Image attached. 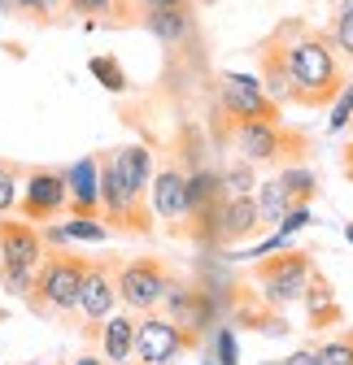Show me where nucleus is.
<instances>
[{
  "label": "nucleus",
  "mask_w": 353,
  "mask_h": 365,
  "mask_svg": "<svg viewBox=\"0 0 353 365\" xmlns=\"http://www.w3.org/2000/svg\"><path fill=\"white\" fill-rule=\"evenodd\" d=\"M87 70H92V78H101V87L126 91V74H122V66L114 57H92V61H87Z\"/></svg>",
  "instance_id": "nucleus-25"
},
{
  "label": "nucleus",
  "mask_w": 353,
  "mask_h": 365,
  "mask_svg": "<svg viewBox=\"0 0 353 365\" xmlns=\"http://www.w3.org/2000/svg\"><path fill=\"white\" fill-rule=\"evenodd\" d=\"M188 174L179 170V165H161V170H153V182H149V209H153V217H161V222H184L188 217Z\"/></svg>",
  "instance_id": "nucleus-12"
},
{
  "label": "nucleus",
  "mask_w": 353,
  "mask_h": 365,
  "mask_svg": "<svg viewBox=\"0 0 353 365\" xmlns=\"http://www.w3.org/2000/svg\"><path fill=\"white\" fill-rule=\"evenodd\" d=\"M192 5H197V9H214V5H218V0H192Z\"/></svg>",
  "instance_id": "nucleus-35"
},
{
  "label": "nucleus",
  "mask_w": 353,
  "mask_h": 365,
  "mask_svg": "<svg viewBox=\"0 0 353 365\" xmlns=\"http://www.w3.org/2000/svg\"><path fill=\"white\" fill-rule=\"evenodd\" d=\"M114 309H118L114 269L105 261H87V279H83V292H79V317L87 327H101Z\"/></svg>",
  "instance_id": "nucleus-11"
},
{
  "label": "nucleus",
  "mask_w": 353,
  "mask_h": 365,
  "mask_svg": "<svg viewBox=\"0 0 353 365\" xmlns=\"http://www.w3.org/2000/svg\"><path fill=\"white\" fill-rule=\"evenodd\" d=\"M83 279H87V261L70 248H53V252H44L39 269H35V309L44 313H79V292H83Z\"/></svg>",
  "instance_id": "nucleus-3"
},
{
  "label": "nucleus",
  "mask_w": 353,
  "mask_h": 365,
  "mask_svg": "<svg viewBox=\"0 0 353 365\" xmlns=\"http://www.w3.org/2000/svg\"><path fill=\"white\" fill-rule=\"evenodd\" d=\"M344 235H349V244H353V222H349V226H344Z\"/></svg>",
  "instance_id": "nucleus-36"
},
{
  "label": "nucleus",
  "mask_w": 353,
  "mask_h": 365,
  "mask_svg": "<svg viewBox=\"0 0 353 365\" xmlns=\"http://www.w3.org/2000/svg\"><path fill=\"white\" fill-rule=\"evenodd\" d=\"M96 344H101V356L109 365H131V356H136V313H109L101 331H96Z\"/></svg>",
  "instance_id": "nucleus-14"
},
{
  "label": "nucleus",
  "mask_w": 353,
  "mask_h": 365,
  "mask_svg": "<svg viewBox=\"0 0 353 365\" xmlns=\"http://www.w3.org/2000/svg\"><path fill=\"white\" fill-rule=\"evenodd\" d=\"M144 9H161V5H192V0H140Z\"/></svg>",
  "instance_id": "nucleus-33"
},
{
  "label": "nucleus",
  "mask_w": 353,
  "mask_h": 365,
  "mask_svg": "<svg viewBox=\"0 0 353 365\" xmlns=\"http://www.w3.org/2000/svg\"><path fill=\"white\" fill-rule=\"evenodd\" d=\"M114 157V165H118V174H122V182L131 192H140L144 200H149V182H153V153L144 148V144H126V148H118V153H109Z\"/></svg>",
  "instance_id": "nucleus-17"
},
{
  "label": "nucleus",
  "mask_w": 353,
  "mask_h": 365,
  "mask_svg": "<svg viewBox=\"0 0 353 365\" xmlns=\"http://www.w3.org/2000/svg\"><path fill=\"white\" fill-rule=\"evenodd\" d=\"M161 309H166V317H174V322L192 335L209 331V322H214V296H205L201 287H192L184 279H170V287L161 296Z\"/></svg>",
  "instance_id": "nucleus-10"
},
{
  "label": "nucleus",
  "mask_w": 353,
  "mask_h": 365,
  "mask_svg": "<svg viewBox=\"0 0 353 365\" xmlns=\"http://www.w3.org/2000/svg\"><path fill=\"white\" fill-rule=\"evenodd\" d=\"M349 122H353V78H344V87L336 91V101L327 105V130L340 135Z\"/></svg>",
  "instance_id": "nucleus-22"
},
{
  "label": "nucleus",
  "mask_w": 353,
  "mask_h": 365,
  "mask_svg": "<svg viewBox=\"0 0 353 365\" xmlns=\"http://www.w3.org/2000/svg\"><path fill=\"white\" fill-rule=\"evenodd\" d=\"M174 274L157 261V257H136V261H122L114 269V287H118V304H126L131 313H153L161 309V296L170 287Z\"/></svg>",
  "instance_id": "nucleus-6"
},
{
  "label": "nucleus",
  "mask_w": 353,
  "mask_h": 365,
  "mask_svg": "<svg viewBox=\"0 0 353 365\" xmlns=\"http://www.w3.org/2000/svg\"><path fill=\"white\" fill-rule=\"evenodd\" d=\"M332 5H353V0H332Z\"/></svg>",
  "instance_id": "nucleus-37"
},
{
  "label": "nucleus",
  "mask_w": 353,
  "mask_h": 365,
  "mask_svg": "<svg viewBox=\"0 0 353 365\" xmlns=\"http://www.w3.org/2000/svg\"><path fill=\"white\" fill-rule=\"evenodd\" d=\"M192 344H197V335L184 331L174 317H166L157 309L136 317V356H140V365H174Z\"/></svg>",
  "instance_id": "nucleus-7"
},
{
  "label": "nucleus",
  "mask_w": 353,
  "mask_h": 365,
  "mask_svg": "<svg viewBox=\"0 0 353 365\" xmlns=\"http://www.w3.org/2000/svg\"><path fill=\"white\" fill-rule=\"evenodd\" d=\"M70 365H109V361H105L101 352H83V356H74Z\"/></svg>",
  "instance_id": "nucleus-32"
},
{
  "label": "nucleus",
  "mask_w": 353,
  "mask_h": 365,
  "mask_svg": "<svg viewBox=\"0 0 353 365\" xmlns=\"http://www.w3.org/2000/svg\"><path fill=\"white\" fill-rule=\"evenodd\" d=\"M310 269H314V261L305 248H284V252H271L267 261L253 265V283L271 309H288V304H301Z\"/></svg>",
  "instance_id": "nucleus-5"
},
{
  "label": "nucleus",
  "mask_w": 353,
  "mask_h": 365,
  "mask_svg": "<svg viewBox=\"0 0 353 365\" xmlns=\"http://www.w3.org/2000/svg\"><path fill=\"white\" fill-rule=\"evenodd\" d=\"M61 226H66L70 244H105L109 240V222L101 213H70V222H61Z\"/></svg>",
  "instance_id": "nucleus-20"
},
{
  "label": "nucleus",
  "mask_w": 353,
  "mask_h": 365,
  "mask_svg": "<svg viewBox=\"0 0 353 365\" xmlns=\"http://www.w3.org/2000/svg\"><path fill=\"white\" fill-rule=\"evenodd\" d=\"M284 365H314V352H297V356H288Z\"/></svg>",
  "instance_id": "nucleus-34"
},
{
  "label": "nucleus",
  "mask_w": 353,
  "mask_h": 365,
  "mask_svg": "<svg viewBox=\"0 0 353 365\" xmlns=\"http://www.w3.org/2000/svg\"><path fill=\"white\" fill-rule=\"evenodd\" d=\"M301 309H305V322H310V331H327L340 322V300L327 283L323 269H310V283H305V296H301Z\"/></svg>",
  "instance_id": "nucleus-15"
},
{
  "label": "nucleus",
  "mask_w": 353,
  "mask_h": 365,
  "mask_svg": "<svg viewBox=\"0 0 353 365\" xmlns=\"http://www.w3.org/2000/svg\"><path fill=\"white\" fill-rule=\"evenodd\" d=\"M22 217L26 222H57V213L70 209V192H66V170H31L22 182Z\"/></svg>",
  "instance_id": "nucleus-9"
},
{
  "label": "nucleus",
  "mask_w": 353,
  "mask_h": 365,
  "mask_svg": "<svg viewBox=\"0 0 353 365\" xmlns=\"http://www.w3.org/2000/svg\"><path fill=\"white\" fill-rule=\"evenodd\" d=\"M70 213H101V157H79L66 170Z\"/></svg>",
  "instance_id": "nucleus-13"
},
{
  "label": "nucleus",
  "mask_w": 353,
  "mask_h": 365,
  "mask_svg": "<svg viewBox=\"0 0 353 365\" xmlns=\"http://www.w3.org/2000/svg\"><path fill=\"white\" fill-rule=\"evenodd\" d=\"M18 196H22V187H18V170L0 161V217H5V213L18 205Z\"/></svg>",
  "instance_id": "nucleus-27"
},
{
  "label": "nucleus",
  "mask_w": 353,
  "mask_h": 365,
  "mask_svg": "<svg viewBox=\"0 0 353 365\" xmlns=\"http://www.w3.org/2000/svg\"><path fill=\"white\" fill-rule=\"evenodd\" d=\"M114 5H118V0H66V9L79 14V18H101V14H109Z\"/></svg>",
  "instance_id": "nucleus-28"
},
{
  "label": "nucleus",
  "mask_w": 353,
  "mask_h": 365,
  "mask_svg": "<svg viewBox=\"0 0 353 365\" xmlns=\"http://www.w3.org/2000/svg\"><path fill=\"white\" fill-rule=\"evenodd\" d=\"M218 365H236V339H232V331H218Z\"/></svg>",
  "instance_id": "nucleus-30"
},
{
  "label": "nucleus",
  "mask_w": 353,
  "mask_h": 365,
  "mask_svg": "<svg viewBox=\"0 0 353 365\" xmlns=\"http://www.w3.org/2000/svg\"><path fill=\"white\" fill-rule=\"evenodd\" d=\"M253 170H257V165H249V161L223 170V196H249V192H253Z\"/></svg>",
  "instance_id": "nucleus-26"
},
{
  "label": "nucleus",
  "mask_w": 353,
  "mask_h": 365,
  "mask_svg": "<svg viewBox=\"0 0 353 365\" xmlns=\"http://www.w3.org/2000/svg\"><path fill=\"white\" fill-rule=\"evenodd\" d=\"M257 61H262V87H267L279 105L292 101V78H288V70H284V61H279V53L271 48V43H262Z\"/></svg>",
  "instance_id": "nucleus-18"
},
{
  "label": "nucleus",
  "mask_w": 353,
  "mask_h": 365,
  "mask_svg": "<svg viewBox=\"0 0 353 365\" xmlns=\"http://www.w3.org/2000/svg\"><path fill=\"white\" fill-rule=\"evenodd\" d=\"M232 144H236L240 161H249V165H271V161H288V157L310 153L305 135H297V130H288L284 122H271V118L232 122Z\"/></svg>",
  "instance_id": "nucleus-4"
},
{
  "label": "nucleus",
  "mask_w": 353,
  "mask_h": 365,
  "mask_svg": "<svg viewBox=\"0 0 353 365\" xmlns=\"http://www.w3.org/2000/svg\"><path fill=\"white\" fill-rule=\"evenodd\" d=\"M279 182H284V192H288L292 205H310V196L319 192L314 174L305 170V165H288V170H279Z\"/></svg>",
  "instance_id": "nucleus-21"
},
{
  "label": "nucleus",
  "mask_w": 353,
  "mask_h": 365,
  "mask_svg": "<svg viewBox=\"0 0 353 365\" xmlns=\"http://www.w3.org/2000/svg\"><path fill=\"white\" fill-rule=\"evenodd\" d=\"M257 196V213H262V226H275V222H284V213L292 209V200H288V192H284V182L279 178H271V182H262V187H253Z\"/></svg>",
  "instance_id": "nucleus-19"
},
{
  "label": "nucleus",
  "mask_w": 353,
  "mask_h": 365,
  "mask_svg": "<svg viewBox=\"0 0 353 365\" xmlns=\"http://www.w3.org/2000/svg\"><path fill=\"white\" fill-rule=\"evenodd\" d=\"M218 109H223L232 122H253V118L279 122V101L253 74H236V70L218 78Z\"/></svg>",
  "instance_id": "nucleus-8"
},
{
  "label": "nucleus",
  "mask_w": 353,
  "mask_h": 365,
  "mask_svg": "<svg viewBox=\"0 0 353 365\" xmlns=\"http://www.w3.org/2000/svg\"><path fill=\"white\" fill-rule=\"evenodd\" d=\"M44 248H70L66 226H44Z\"/></svg>",
  "instance_id": "nucleus-31"
},
{
  "label": "nucleus",
  "mask_w": 353,
  "mask_h": 365,
  "mask_svg": "<svg viewBox=\"0 0 353 365\" xmlns=\"http://www.w3.org/2000/svg\"><path fill=\"white\" fill-rule=\"evenodd\" d=\"M314 365H353V331L327 339L323 348H314Z\"/></svg>",
  "instance_id": "nucleus-23"
},
{
  "label": "nucleus",
  "mask_w": 353,
  "mask_h": 365,
  "mask_svg": "<svg viewBox=\"0 0 353 365\" xmlns=\"http://www.w3.org/2000/svg\"><path fill=\"white\" fill-rule=\"evenodd\" d=\"M44 235L26 217H5L0 222V283L9 296H31L35 292V269L44 261Z\"/></svg>",
  "instance_id": "nucleus-2"
},
{
  "label": "nucleus",
  "mask_w": 353,
  "mask_h": 365,
  "mask_svg": "<svg viewBox=\"0 0 353 365\" xmlns=\"http://www.w3.org/2000/svg\"><path fill=\"white\" fill-rule=\"evenodd\" d=\"M144 31L161 43H184L197 31V5H161V9H144Z\"/></svg>",
  "instance_id": "nucleus-16"
},
{
  "label": "nucleus",
  "mask_w": 353,
  "mask_h": 365,
  "mask_svg": "<svg viewBox=\"0 0 353 365\" xmlns=\"http://www.w3.org/2000/svg\"><path fill=\"white\" fill-rule=\"evenodd\" d=\"M327 35H332V43H336V53L353 61V5H340V14L332 18Z\"/></svg>",
  "instance_id": "nucleus-24"
},
{
  "label": "nucleus",
  "mask_w": 353,
  "mask_h": 365,
  "mask_svg": "<svg viewBox=\"0 0 353 365\" xmlns=\"http://www.w3.org/2000/svg\"><path fill=\"white\" fill-rule=\"evenodd\" d=\"M267 43L279 53V61L292 78V105L327 109L336 101V91L344 87V70H340L336 43L327 31H314L310 22L288 18L267 35Z\"/></svg>",
  "instance_id": "nucleus-1"
},
{
  "label": "nucleus",
  "mask_w": 353,
  "mask_h": 365,
  "mask_svg": "<svg viewBox=\"0 0 353 365\" xmlns=\"http://www.w3.org/2000/svg\"><path fill=\"white\" fill-rule=\"evenodd\" d=\"M14 9H22V14H31V18H44V22H49V18L57 14V0H14Z\"/></svg>",
  "instance_id": "nucleus-29"
},
{
  "label": "nucleus",
  "mask_w": 353,
  "mask_h": 365,
  "mask_svg": "<svg viewBox=\"0 0 353 365\" xmlns=\"http://www.w3.org/2000/svg\"><path fill=\"white\" fill-rule=\"evenodd\" d=\"M262 365H284V361H262Z\"/></svg>",
  "instance_id": "nucleus-38"
}]
</instances>
